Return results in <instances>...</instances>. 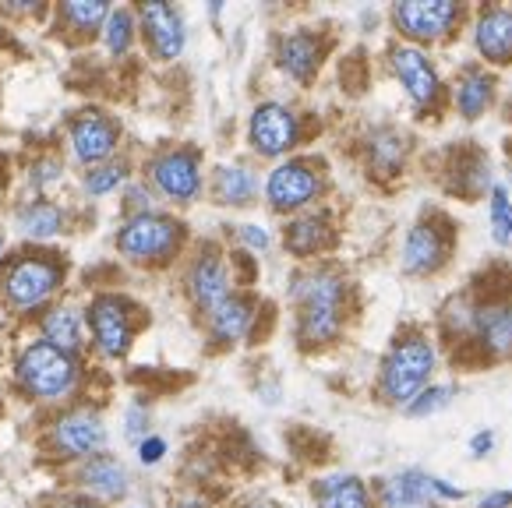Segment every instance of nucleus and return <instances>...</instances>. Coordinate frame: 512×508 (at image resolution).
Returning <instances> with one entry per match:
<instances>
[{
    "mask_svg": "<svg viewBox=\"0 0 512 508\" xmlns=\"http://www.w3.org/2000/svg\"><path fill=\"white\" fill-rule=\"evenodd\" d=\"M297 304V332L301 343L325 346L343 329V304H347V283L332 269H311L294 279L290 290Z\"/></svg>",
    "mask_w": 512,
    "mask_h": 508,
    "instance_id": "1",
    "label": "nucleus"
},
{
    "mask_svg": "<svg viewBox=\"0 0 512 508\" xmlns=\"http://www.w3.org/2000/svg\"><path fill=\"white\" fill-rule=\"evenodd\" d=\"M438 367L435 343L421 332H407L392 343V350L382 360V378H378V389H382L385 403L403 406L407 410L417 396L431 385V374Z\"/></svg>",
    "mask_w": 512,
    "mask_h": 508,
    "instance_id": "2",
    "label": "nucleus"
},
{
    "mask_svg": "<svg viewBox=\"0 0 512 508\" xmlns=\"http://www.w3.org/2000/svg\"><path fill=\"white\" fill-rule=\"evenodd\" d=\"M184 226L163 212H138L117 233V247L131 262H166L181 247Z\"/></svg>",
    "mask_w": 512,
    "mask_h": 508,
    "instance_id": "3",
    "label": "nucleus"
},
{
    "mask_svg": "<svg viewBox=\"0 0 512 508\" xmlns=\"http://www.w3.org/2000/svg\"><path fill=\"white\" fill-rule=\"evenodd\" d=\"M18 381L32 399H57L75 385V360L53 343H32L18 360Z\"/></svg>",
    "mask_w": 512,
    "mask_h": 508,
    "instance_id": "4",
    "label": "nucleus"
},
{
    "mask_svg": "<svg viewBox=\"0 0 512 508\" xmlns=\"http://www.w3.org/2000/svg\"><path fill=\"white\" fill-rule=\"evenodd\" d=\"M61 279H64V269L57 262H50L46 254H22L18 262H11L8 269H4L0 286H4L11 304L25 311V307L43 304V300L61 286Z\"/></svg>",
    "mask_w": 512,
    "mask_h": 508,
    "instance_id": "5",
    "label": "nucleus"
},
{
    "mask_svg": "<svg viewBox=\"0 0 512 508\" xmlns=\"http://www.w3.org/2000/svg\"><path fill=\"white\" fill-rule=\"evenodd\" d=\"M463 18L460 4L452 0H407V4H396L392 8V25L403 32L414 43H435L445 39Z\"/></svg>",
    "mask_w": 512,
    "mask_h": 508,
    "instance_id": "6",
    "label": "nucleus"
},
{
    "mask_svg": "<svg viewBox=\"0 0 512 508\" xmlns=\"http://www.w3.org/2000/svg\"><path fill=\"white\" fill-rule=\"evenodd\" d=\"M389 64H392V75H396V82L403 85V92H407V99L417 106V110L438 103L442 78H438V68L431 64V57L421 50V46H414V43L392 46Z\"/></svg>",
    "mask_w": 512,
    "mask_h": 508,
    "instance_id": "7",
    "label": "nucleus"
},
{
    "mask_svg": "<svg viewBox=\"0 0 512 508\" xmlns=\"http://www.w3.org/2000/svg\"><path fill=\"white\" fill-rule=\"evenodd\" d=\"M322 191V177L311 163H279L276 170L269 173L265 180V198L276 212H294V209H304L311 205Z\"/></svg>",
    "mask_w": 512,
    "mask_h": 508,
    "instance_id": "8",
    "label": "nucleus"
},
{
    "mask_svg": "<svg viewBox=\"0 0 512 508\" xmlns=\"http://www.w3.org/2000/svg\"><path fill=\"white\" fill-rule=\"evenodd\" d=\"M248 138L258 156H283V152L294 149L297 138H301V120L283 103H262L251 113Z\"/></svg>",
    "mask_w": 512,
    "mask_h": 508,
    "instance_id": "9",
    "label": "nucleus"
},
{
    "mask_svg": "<svg viewBox=\"0 0 512 508\" xmlns=\"http://www.w3.org/2000/svg\"><path fill=\"white\" fill-rule=\"evenodd\" d=\"M149 173H152V184H156L166 198H174V202H181V205L195 202L198 191H202V166H198L195 152H188V149L163 152L159 159H152Z\"/></svg>",
    "mask_w": 512,
    "mask_h": 508,
    "instance_id": "10",
    "label": "nucleus"
},
{
    "mask_svg": "<svg viewBox=\"0 0 512 508\" xmlns=\"http://www.w3.org/2000/svg\"><path fill=\"white\" fill-rule=\"evenodd\" d=\"M445 258H449V230H442L435 219H421L410 226L403 237V272L428 276V272L442 269Z\"/></svg>",
    "mask_w": 512,
    "mask_h": 508,
    "instance_id": "11",
    "label": "nucleus"
},
{
    "mask_svg": "<svg viewBox=\"0 0 512 508\" xmlns=\"http://www.w3.org/2000/svg\"><path fill=\"white\" fill-rule=\"evenodd\" d=\"M50 441L53 449L68 459L92 456V452H99L106 445V427L92 410H71L53 424Z\"/></svg>",
    "mask_w": 512,
    "mask_h": 508,
    "instance_id": "12",
    "label": "nucleus"
},
{
    "mask_svg": "<svg viewBox=\"0 0 512 508\" xmlns=\"http://www.w3.org/2000/svg\"><path fill=\"white\" fill-rule=\"evenodd\" d=\"M92 336L106 357H124L131 346V307L121 297H99L89 311Z\"/></svg>",
    "mask_w": 512,
    "mask_h": 508,
    "instance_id": "13",
    "label": "nucleus"
},
{
    "mask_svg": "<svg viewBox=\"0 0 512 508\" xmlns=\"http://www.w3.org/2000/svg\"><path fill=\"white\" fill-rule=\"evenodd\" d=\"M474 46L488 64H512V8L488 4L474 22Z\"/></svg>",
    "mask_w": 512,
    "mask_h": 508,
    "instance_id": "14",
    "label": "nucleus"
},
{
    "mask_svg": "<svg viewBox=\"0 0 512 508\" xmlns=\"http://www.w3.org/2000/svg\"><path fill=\"white\" fill-rule=\"evenodd\" d=\"M142 18V29H145V39H149L152 53L159 60H174L181 57L184 50V22L170 4H142L138 11Z\"/></svg>",
    "mask_w": 512,
    "mask_h": 508,
    "instance_id": "15",
    "label": "nucleus"
},
{
    "mask_svg": "<svg viewBox=\"0 0 512 508\" xmlns=\"http://www.w3.org/2000/svg\"><path fill=\"white\" fill-rule=\"evenodd\" d=\"M188 290L195 297V304L202 307L205 314L216 311L226 297H230V272H226L223 258L216 251H205L198 254V262L191 265V276H188Z\"/></svg>",
    "mask_w": 512,
    "mask_h": 508,
    "instance_id": "16",
    "label": "nucleus"
},
{
    "mask_svg": "<svg viewBox=\"0 0 512 508\" xmlns=\"http://www.w3.org/2000/svg\"><path fill=\"white\" fill-rule=\"evenodd\" d=\"M117 145V124L103 113H82L71 124V149L82 163H99Z\"/></svg>",
    "mask_w": 512,
    "mask_h": 508,
    "instance_id": "17",
    "label": "nucleus"
},
{
    "mask_svg": "<svg viewBox=\"0 0 512 508\" xmlns=\"http://www.w3.org/2000/svg\"><path fill=\"white\" fill-rule=\"evenodd\" d=\"M470 336L481 343L488 357H512V304L477 307Z\"/></svg>",
    "mask_w": 512,
    "mask_h": 508,
    "instance_id": "18",
    "label": "nucleus"
},
{
    "mask_svg": "<svg viewBox=\"0 0 512 508\" xmlns=\"http://www.w3.org/2000/svg\"><path fill=\"white\" fill-rule=\"evenodd\" d=\"M435 498V477L424 470H400L382 484L385 508H424Z\"/></svg>",
    "mask_w": 512,
    "mask_h": 508,
    "instance_id": "19",
    "label": "nucleus"
},
{
    "mask_svg": "<svg viewBox=\"0 0 512 508\" xmlns=\"http://www.w3.org/2000/svg\"><path fill=\"white\" fill-rule=\"evenodd\" d=\"M315 508H375V501L361 477L332 473L315 484Z\"/></svg>",
    "mask_w": 512,
    "mask_h": 508,
    "instance_id": "20",
    "label": "nucleus"
},
{
    "mask_svg": "<svg viewBox=\"0 0 512 508\" xmlns=\"http://www.w3.org/2000/svg\"><path fill=\"white\" fill-rule=\"evenodd\" d=\"M318 60H322V43L311 32H290L279 43V68L297 82H311V75L318 71Z\"/></svg>",
    "mask_w": 512,
    "mask_h": 508,
    "instance_id": "21",
    "label": "nucleus"
},
{
    "mask_svg": "<svg viewBox=\"0 0 512 508\" xmlns=\"http://www.w3.org/2000/svg\"><path fill=\"white\" fill-rule=\"evenodd\" d=\"M452 99H456V110L467 120L484 117L491 99H495V78L484 68H467L456 78V85H452Z\"/></svg>",
    "mask_w": 512,
    "mask_h": 508,
    "instance_id": "22",
    "label": "nucleus"
},
{
    "mask_svg": "<svg viewBox=\"0 0 512 508\" xmlns=\"http://www.w3.org/2000/svg\"><path fill=\"white\" fill-rule=\"evenodd\" d=\"M287 251L297 258H311V254L325 251L332 244V223L325 212H304L287 226Z\"/></svg>",
    "mask_w": 512,
    "mask_h": 508,
    "instance_id": "23",
    "label": "nucleus"
},
{
    "mask_svg": "<svg viewBox=\"0 0 512 508\" xmlns=\"http://www.w3.org/2000/svg\"><path fill=\"white\" fill-rule=\"evenodd\" d=\"M251 322H255V304H251L248 297H234V293H230L216 311H209L212 336H216L219 343H241L251 332Z\"/></svg>",
    "mask_w": 512,
    "mask_h": 508,
    "instance_id": "24",
    "label": "nucleus"
},
{
    "mask_svg": "<svg viewBox=\"0 0 512 508\" xmlns=\"http://www.w3.org/2000/svg\"><path fill=\"white\" fill-rule=\"evenodd\" d=\"M78 480H82L96 498H106V501L128 494V470L113 456H92L89 463L78 470Z\"/></svg>",
    "mask_w": 512,
    "mask_h": 508,
    "instance_id": "25",
    "label": "nucleus"
},
{
    "mask_svg": "<svg viewBox=\"0 0 512 508\" xmlns=\"http://www.w3.org/2000/svg\"><path fill=\"white\" fill-rule=\"evenodd\" d=\"M407 138L396 131V127H378L375 135L368 138V159H371V170L382 173V177H396L407 163Z\"/></svg>",
    "mask_w": 512,
    "mask_h": 508,
    "instance_id": "26",
    "label": "nucleus"
},
{
    "mask_svg": "<svg viewBox=\"0 0 512 508\" xmlns=\"http://www.w3.org/2000/svg\"><path fill=\"white\" fill-rule=\"evenodd\" d=\"M43 329H46V343H53L57 350H64V353L82 350L85 318L75 311V307H53V311L43 318Z\"/></svg>",
    "mask_w": 512,
    "mask_h": 508,
    "instance_id": "27",
    "label": "nucleus"
},
{
    "mask_svg": "<svg viewBox=\"0 0 512 508\" xmlns=\"http://www.w3.org/2000/svg\"><path fill=\"white\" fill-rule=\"evenodd\" d=\"M212 187H216V198L223 205H248L258 191V180L248 166H219Z\"/></svg>",
    "mask_w": 512,
    "mask_h": 508,
    "instance_id": "28",
    "label": "nucleus"
},
{
    "mask_svg": "<svg viewBox=\"0 0 512 508\" xmlns=\"http://www.w3.org/2000/svg\"><path fill=\"white\" fill-rule=\"evenodd\" d=\"M488 219H491V237H495V244L505 247V251H512V202H509V191H505L502 184L491 187Z\"/></svg>",
    "mask_w": 512,
    "mask_h": 508,
    "instance_id": "29",
    "label": "nucleus"
},
{
    "mask_svg": "<svg viewBox=\"0 0 512 508\" xmlns=\"http://www.w3.org/2000/svg\"><path fill=\"white\" fill-rule=\"evenodd\" d=\"M18 223L29 237H53L61 230V209L50 202H32L29 209L18 212Z\"/></svg>",
    "mask_w": 512,
    "mask_h": 508,
    "instance_id": "30",
    "label": "nucleus"
},
{
    "mask_svg": "<svg viewBox=\"0 0 512 508\" xmlns=\"http://www.w3.org/2000/svg\"><path fill=\"white\" fill-rule=\"evenodd\" d=\"M64 18L75 29H99L110 18V8H106L103 0H71V4H64Z\"/></svg>",
    "mask_w": 512,
    "mask_h": 508,
    "instance_id": "31",
    "label": "nucleus"
},
{
    "mask_svg": "<svg viewBox=\"0 0 512 508\" xmlns=\"http://www.w3.org/2000/svg\"><path fill=\"white\" fill-rule=\"evenodd\" d=\"M103 39L110 53H124L131 46V39H135V15L131 11H110Z\"/></svg>",
    "mask_w": 512,
    "mask_h": 508,
    "instance_id": "32",
    "label": "nucleus"
},
{
    "mask_svg": "<svg viewBox=\"0 0 512 508\" xmlns=\"http://www.w3.org/2000/svg\"><path fill=\"white\" fill-rule=\"evenodd\" d=\"M452 396H456V385H428V389H424L421 396L407 406V413L410 417H431V413H442L445 406L452 403Z\"/></svg>",
    "mask_w": 512,
    "mask_h": 508,
    "instance_id": "33",
    "label": "nucleus"
},
{
    "mask_svg": "<svg viewBox=\"0 0 512 508\" xmlns=\"http://www.w3.org/2000/svg\"><path fill=\"white\" fill-rule=\"evenodd\" d=\"M124 177H128V170H124L121 163H106L85 177V191H89V195H110Z\"/></svg>",
    "mask_w": 512,
    "mask_h": 508,
    "instance_id": "34",
    "label": "nucleus"
},
{
    "mask_svg": "<svg viewBox=\"0 0 512 508\" xmlns=\"http://www.w3.org/2000/svg\"><path fill=\"white\" fill-rule=\"evenodd\" d=\"M491 449H495V431H491V427H484V431H477L474 438H470V452H474L477 459L488 456Z\"/></svg>",
    "mask_w": 512,
    "mask_h": 508,
    "instance_id": "35",
    "label": "nucleus"
},
{
    "mask_svg": "<svg viewBox=\"0 0 512 508\" xmlns=\"http://www.w3.org/2000/svg\"><path fill=\"white\" fill-rule=\"evenodd\" d=\"M166 452V441L163 438H145L142 449H138V456H142V463H159Z\"/></svg>",
    "mask_w": 512,
    "mask_h": 508,
    "instance_id": "36",
    "label": "nucleus"
},
{
    "mask_svg": "<svg viewBox=\"0 0 512 508\" xmlns=\"http://www.w3.org/2000/svg\"><path fill=\"white\" fill-rule=\"evenodd\" d=\"M241 240L248 247H255V251H265V247H269V233H265L262 226H241Z\"/></svg>",
    "mask_w": 512,
    "mask_h": 508,
    "instance_id": "37",
    "label": "nucleus"
},
{
    "mask_svg": "<svg viewBox=\"0 0 512 508\" xmlns=\"http://www.w3.org/2000/svg\"><path fill=\"white\" fill-rule=\"evenodd\" d=\"M477 508H512V491H491L477 501Z\"/></svg>",
    "mask_w": 512,
    "mask_h": 508,
    "instance_id": "38",
    "label": "nucleus"
},
{
    "mask_svg": "<svg viewBox=\"0 0 512 508\" xmlns=\"http://www.w3.org/2000/svg\"><path fill=\"white\" fill-rule=\"evenodd\" d=\"M435 498H449V501H460V498H463V487H452L449 480L435 477Z\"/></svg>",
    "mask_w": 512,
    "mask_h": 508,
    "instance_id": "39",
    "label": "nucleus"
},
{
    "mask_svg": "<svg viewBox=\"0 0 512 508\" xmlns=\"http://www.w3.org/2000/svg\"><path fill=\"white\" fill-rule=\"evenodd\" d=\"M128 198H131V205H138V209H142V212H149V195H145L142 187H131Z\"/></svg>",
    "mask_w": 512,
    "mask_h": 508,
    "instance_id": "40",
    "label": "nucleus"
},
{
    "mask_svg": "<svg viewBox=\"0 0 512 508\" xmlns=\"http://www.w3.org/2000/svg\"><path fill=\"white\" fill-rule=\"evenodd\" d=\"M61 508H103L99 501H89V498H71V501H64Z\"/></svg>",
    "mask_w": 512,
    "mask_h": 508,
    "instance_id": "41",
    "label": "nucleus"
},
{
    "mask_svg": "<svg viewBox=\"0 0 512 508\" xmlns=\"http://www.w3.org/2000/svg\"><path fill=\"white\" fill-rule=\"evenodd\" d=\"M505 191H509V202H512V166H509V184H505Z\"/></svg>",
    "mask_w": 512,
    "mask_h": 508,
    "instance_id": "42",
    "label": "nucleus"
},
{
    "mask_svg": "<svg viewBox=\"0 0 512 508\" xmlns=\"http://www.w3.org/2000/svg\"><path fill=\"white\" fill-rule=\"evenodd\" d=\"M0 251H4V237H0Z\"/></svg>",
    "mask_w": 512,
    "mask_h": 508,
    "instance_id": "43",
    "label": "nucleus"
},
{
    "mask_svg": "<svg viewBox=\"0 0 512 508\" xmlns=\"http://www.w3.org/2000/svg\"><path fill=\"white\" fill-rule=\"evenodd\" d=\"M424 508H435V505H424Z\"/></svg>",
    "mask_w": 512,
    "mask_h": 508,
    "instance_id": "44",
    "label": "nucleus"
}]
</instances>
